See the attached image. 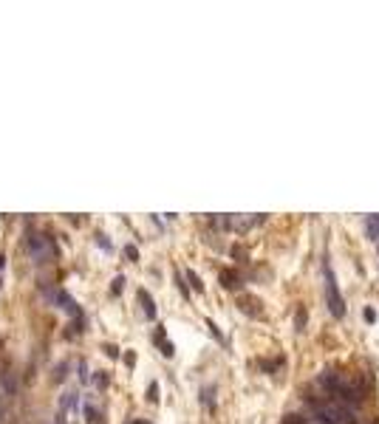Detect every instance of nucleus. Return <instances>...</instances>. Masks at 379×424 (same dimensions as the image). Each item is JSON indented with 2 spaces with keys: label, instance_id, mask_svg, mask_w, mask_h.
<instances>
[{
  "label": "nucleus",
  "instance_id": "nucleus-1",
  "mask_svg": "<svg viewBox=\"0 0 379 424\" xmlns=\"http://www.w3.org/2000/svg\"><path fill=\"white\" fill-rule=\"evenodd\" d=\"M314 419L323 424H354L357 422V416L346 408H337V405H331V402H317L314 405Z\"/></svg>",
  "mask_w": 379,
  "mask_h": 424
},
{
  "label": "nucleus",
  "instance_id": "nucleus-2",
  "mask_svg": "<svg viewBox=\"0 0 379 424\" xmlns=\"http://www.w3.org/2000/svg\"><path fill=\"white\" fill-rule=\"evenodd\" d=\"M26 246H29V252H32V261L34 263H49L54 255H57V246H54V241H51L49 235H43V232H32L29 235V241H26Z\"/></svg>",
  "mask_w": 379,
  "mask_h": 424
},
{
  "label": "nucleus",
  "instance_id": "nucleus-3",
  "mask_svg": "<svg viewBox=\"0 0 379 424\" xmlns=\"http://www.w3.org/2000/svg\"><path fill=\"white\" fill-rule=\"evenodd\" d=\"M326 300H329L331 317L343 320V317H346V300H343V294H340V289H337V280H334L331 272H326Z\"/></svg>",
  "mask_w": 379,
  "mask_h": 424
},
{
  "label": "nucleus",
  "instance_id": "nucleus-4",
  "mask_svg": "<svg viewBox=\"0 0 379 424\" xmlns=\"http://www.w3.org/2000/svg\"><path fill=\"white\" fill-rule=\"evenodd\" d=\"M46 297H49L57 309L66 311V314H71V317H80V306L71 300V294H68V292H63V289H49V292H46Z\"/></svg>",
  "mask_w": 379,
  "mask_h": 424
},
{
  "label": "nucleus",
  "instance_id": "nucleus-5",
  "mask_svg": "<svg viewBox=\"0 0 379 424\" xmlns=\"http://www.w3.org/2000/svg\"><path fill=\"white\" fill-rule=\"evenodd\" d=\"M60 410L66 413V416H77V410H80V393H63V399H60Z\"/></svg>",
  "mask_w": 379,
  "mask_h": 424
},
{
  "label": "nucleus",
  "instance_id": "nucleus-6",
  "mask_svg": "<svg viewBox=\"0 0 379 424\" xmlns=\"http://www.w3.org/2000/svg\"><path fill=\"white\" fill-rule=\"evenodd\" d=\"M238 309L244 311V314H249V317H261V314H264L261 303H258L255 297H238Z\"/></svg>",
  "mask_w": 379,
  "mask_h": 424
},
{
  "label": "nucleus",
  "instance_id": "nucleus-7",
  "mask_svg": "<svg viewBox=\"0 0 379 424\" xmlns=\"http://www.w3.org/2000/svg\"><path fill=\"white\" fill-rule=\"evenodd\" d=\"M139 303H142V309H145V317H148V320H156V306H153V297H150L145 289L139 292Z\"/></svg>",
  "mask_w": 379,
  "mask_h": 424
},
{
  "label": "nucleus",
  "instance_id": "nucleus-8",
  "mask_svg": "<svg viewBox=\"0 0 379 424\" xmlns=\"http://www.w3.org/2000/svg\"><path fill=\"white\" fill-rule=\"evenodd\" d=\"M365 232H368L371 241L379 244V215H368V218H365Z\"/></svg>",
  "mask_w": 379,
  "mask_h": 424
},
{
  "label": "nucleus",
  "instance_id": "nucleus-9",
  "mask_svg": "<svg viewBox=\"0 0 379 424\" xmlns=\"http://www.w3.org/2000/svg\"><path fill=\"white\" fill-rule=\"evenodd\" d=\"M221 283H224V289H238L241 286V277L232 269H221Z\"/></svg>",
  "mask_w": 379,
  "mask_h": 424
},
{
  "label": "nucleus",
  "instance_id": "nucleus-10",
  "mask_svg": "<svg viewBox=\"0 0 379 424\" xmlns=\"http://www.w3.org/2000/svg\"><path fill=\"white\" fill-rule=\"evenodd\" d=\"M153 340H156V345L162 348V354H165V357H173V354H176V348H173V342H165V328H159Z\"/></svg>",
  "mask_w": 379,
  "mask_h": 424
},
{
  "label": "nucleus",
  "instance_id": "nucleus-11",
  "mask_svg": "<svg viewBox=\"0 0 379 424\" xmlns=\"http://www.w3.org/2000/svg\"><path fill=\"white\" fill-rule=\"evenodd\" d=\"M201 402H204V408H210V410L215 408V391L213 388H204V391H201Z\"/></svg>",
  "mask_w": 379,
  "mask_h": 424
},
{
  "label": "nucleus",
  "instance_id": "nucleus-12",
  "mask_svg": "<svg viewBox=\"0 0 379 424\" xmlns=\"http://www.w3.org/2000/svg\"><path fill=\"white\" fill-rule=\"evenodd\" d=\"M295 328L297 331H306V309H303V306H300L297 314H295Z\"/></svg>",
  "mask_w": 379,
  "mask_h": 424
},
{
  "label": "nucleus",
  "instance_id": "nucleus-13",
  "mask_svg": "<svg viewBox=\"0 0 379 424\" xmlns=\"http://www.w3.org/2000/svg\"><path fill=\"white\" fill-rule=\"evenodd\" d=\"M187 280L193 283V289H196V292H204V283H201V277H198L196 272H187Z\"/></svg>",
  "mask_w": 379,
  "mask_h": 424
},
{
  "label": "nucleus",
  "instance_id": "nucleus-14",
  "mask_svg": "<svg viewBox=\"0 0 379 424\" xmlns=\"http://www.w3.org/2000/svg\"><path fill=\"white\" fill-rule=\"evenodd\" d=\"M122 289H125V277H114V286H111V294H114V297H116V294L122 292Z\"/></svg>",
  "mask_w": 379,
  "mask_h": 424
},
{
  "label": "nucleus",
  "instance_id": "nucleus-15",
  "mask_svg": "<svg viewBox=\"0 0 379 424\" xmlns=\"http://www.w3.org/2000/svg\"><path fill=\"white\" fill-rule=\"evenodd\" d=\"M148 399H150V402H153V405L159 402V385H156V382H153V385H150V388H148Z\"/></svg>",
  "mask_w": 379,
  "mask_h": 424
},
{
  "label": "nucleus",
  "instance_id": "nucleus-16",
  "mask_svg": "<svg viewBox=\"0 0 379 424\" xmlns=\"http://www.w3.org/2000/svg\"><path fill=\"white\" fill-rule=\"evenodd\" d=\"M66 368H68L66 362H63V365H57V374H54V382H63V379H66Z\"/></svg>",
  "mask_w": 379,
  "mask_h": 424
},
{
  "label": "nucleus",
  "instance_id": "nucleus-17",
  "mask_svg": "<svg viewBox=\"0 0 379 424\" xmlns=\"http://www.w3.org/2000/svg\"><path fill=\"white\" fill-rule=\"evenodd\" d=\"M207 328H210V331H213V337H218V340H221V342H224V337H221V331H218V326H215L213 320H207Z\"/></svg>",
  "mask_w": 379,
  "mask_h": 424
},
{
  "label": "nucleus",
  "instance_id": "nucleus-18",
  "mask_svg": "<svg viewBox=\"0 0 379 424\" xmlns=\"http://www.w3.org/2000/svg\"><path fill=\"white\" fill-rule=\"evenodd\" d=\"M125 255H128L131 261H139V252H136V246H125Z\"/></svg>",
  "mask_w": 379,
  "mask_h": 424
},
{
  "label": "nucleus",
  "instance_id": "nucleus-19",
  "mask_svg": "<svg viewBox=\"0 0 379 424\" xmlns=\"http://www.w3.org/2000/svg\"><path fill=\"white\" fill-rule=\"evenodd\" d=\"M283 424H306V419H300V416H286Z\"/></svg>",
  "mask_w": 379,
  "mask_h": 424
},
{
  "label": "nucleus",
  "instance_id": "nucleus-20",
  "mask_svg": "<svg viewBox=\"0 0 379 424\" xmlns=\"http://www.w3.org/2000/svg\"><path fill=\"white\" fill-rule=\"evenodd\" d=\"M97 244L102 246V249H105V252H111V244H108V241H105V235H97Z\"/></svg>",
  "mask_w": 379,
  "mask_h": 424
},
{
  "label": "nucleus",
  "instance_id": "nucleus-21",
  "mask_svg": "<svg viewBox=\"0 0 379 424\" xmlns=\"http://www.w3.org/2000/svg\"><path fill=\"white\" fill-rule=\"evenodd\" d=\"M363 317H365V323H374V320H377V314H374V309H365V314H363Z\"/></svg>",
  "mask_w": 379,
  "mask_h": 424
},
{
  "label": "nucleus",
  "instance_id": "nucleus-22",
  "mask_svg": "<svg viewBox=\"0 0 379 424\" xmlns=\"http://www.w3.org/2000/svg\"><path fill=\"white\" fill-rule=\"evenodd\" d=\"M85 371H88V365H85V362H80V379H82V382L88 379V374H85Z\"/></svg>",
  "mask_w": 379,
  "mask_h": 424
},
{
  "label": "nucleus",
  "instance_id": "nucleus-23",
  "mask_svg": "<svg viewBox=\"0 0 379 424\" xmlns=\"http://www.w3.org/2000/svg\"><path fill=\"white\" fill-rule=\"evenodd\" d=\"M133 424H150V422H133Z\"/></svg>",
  "mask_w": 379,
  "mask_h": 424
}]
</instances>
